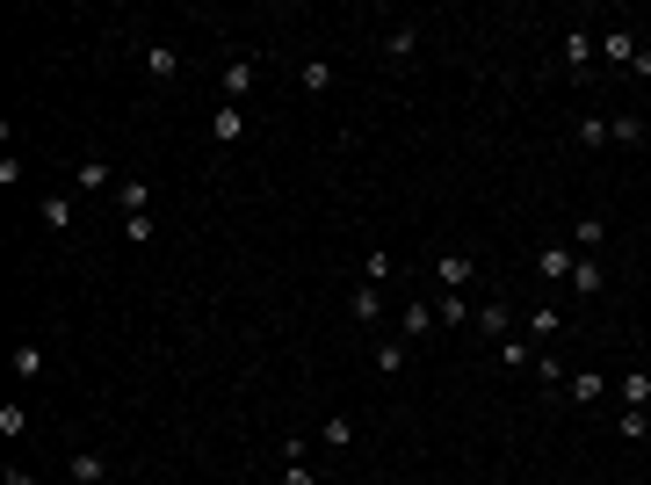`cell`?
Wrapping results in <instances>:
<instances>
[{
	"label": "cell",
	"mask_w": 651,
	"mask_h": 485,
	"mask_svg": "<svg viewBox=\"0 0 651 485\" xmlns=\"http://www.w3.org/2000/svg\"><path fill=\"white\" fill-rule=\"evenodd\" d=\"M514 305H500V297H492V305H478L471 312V326H478V341H492V348H500V341H514Z\"/></svg>",
	"instance_id": "6da1fadb"
},
{
	"label": "cell",
	"mask_w": 651,
	"mask_h": 485,
	"mask_svg": "<svg viewBox=\"0 0 651 485\" xmlns=\"http://www.w3.org/2000/svg\"><path fill=\"white\" fill-rule=\"evenodd\" d=\"M246 95H254V58H232V66L217 73V102H232V109H246Z\"/></svg>",
	"instance_id": "7a4b0ae2"
},
{
	"label": "cell",
	"mask_w": 651,
	"mask_h": 485,
	"mask_svg": "<svg viewBox=\"0 0 651 485\" xmlns=\"http://www.w3.org/2000/svg\"><path fill=\"white\" fill-rule=\"evenodd\" d=\"M434 283L471 297V283H478V261H471V254H442V261H434Z\"/></svg>",
	"instance_id": "3957f363"
},
{
	"label": "cell",
	"mask_w": 651,
	"mask_h": 485,
	"mask_svg": "<svg viewBox=\"0 0 651 485\" xmlns=\"http://www.w3.org/2000/svg\"><path fill=\"white\" fill-rule=\"evenodd\" d=\"M434 333H442V319H434V305H406V312H398V341H434Z\"/></svg>",
	"instance_id": "277c9868"
},
{
	"label": "cell",
	"mask_w": 651,
	"mask_h": 485,
	"mask_svg": "<svg viewBox=\"0 0 651 485\" xmlns=\"http://www.w3.org/2000/svg\"><path fill=\"white\" fill-rule=\"evenodd\" d=\"M572 261H579V247H572V239H550V247L536 254V268H543L550 283H572Z\"/></svg>",
	"instance_id": "5b68a950"
},
{
	"label": "cell",
	"mask_w": 651,
	"mask_h": 485,
	"mask_svg": "<svg viewBox=\"0 0 651 485\" xmlns=\"http://www.w3.org/2000/svg\"><path fill=\"white\" fill-rule=\"evenodd\" d=\"M565 290H579V297H601V290H608V268H601V254H579Z\"/></svg>",
	"instance_id": "8992f818"
},
{
	"label": "cell",
	"mask_w": 651,
	"mask_h": 485,
	"mask_svg": "<svg viewBox=\"0 0 651 485\" xmlns=\"http://www.w3.org/2000/svg\"><path fill=\"white\" fill-rule=\"evenodd\" d=\"M66 478H73V485H102V478H109V457H102V449H73V457H66Z\"/></svg>",
	"instance_id": "52a82bcc"
},
{
	"label": "cell",
	"mask_w": 651,
	"mask_h": 485,
	"mask_svg": "<svg viewBox=\"0 0 651 485\" xmlns=\"http://www.w3.org/2000/svg\"><path fill=\"white\" fill-rule=\"evenodd\" d=\"M116 210H123V218H152V181H116Z\"/></svg>",
	"instance_id": "ba28073f"
},
{
	"label": "cell",
	"mask_w": 651,
	"mask_h": 485,
	"mask_svg": "<svg viewBox=\"0 0 651 485\" xmlns=\"http://www.w3.org/2000/svg\"><path fill=\"white\" fill-rule=\"evenodd\" d=\"M413 51H420V22H391L384 29V58H391V66H406Z\"/></svg>",
	"instance_id": "9c48e42d"
},
{
	"label": "cell",
	"mask_w": 651,
	"mask_h": 485,
	"mask_svg": "<svg viewBox=\"0 0 651 485\" xmlns=\"http://www.w3.org/2000/svg\"><path fill=\"white\" fill-rule=\"evenodd\" d=\"M210 138H217V145H239V138H246V109L217 102V109H210Z\"/></svg>",
	"instance_id": "30bf717a"
},
{
	"label": "cell",
	"mask_w": 651,
	"mask_h": 485,
	"mask_svg": "<svg viewBox=\"0 0 651 485\" xmlns=\"http://www.w3.org/2000/svg\"><path fill=\"white\" fill-rule=\"evenodd\" d=\"M427 305H434V319H442V326H471V297H463V290H442V297H427Z\"/></svg>",
	"instance_id": "8fae6325"
},
{
	"label": "cell",
	"mask_w": 651,
	"mask_h": 485,
	"mask_svg": "<svg viewBox=\"0 0 651 485\" xmlns=\"http://www.w3.org/2000/svg\"><path fill=\"white\" fill-rule=\"evenodd\" d=\"M138 66H145V80H174V73H181V51H174V44H145Z\"/></svg>",
	"instance_id": "7c38bea8"
},
{
	"label": "cell",
	"mask_w": 651,
	"mask_h": 485,
	"mask_svg": "<svg viewBox=\"0 0 651 485\" xmlns=\"http://www.w3.org/2000/svg\"><path fill=\"white\" fill-rule=\"evenodd\" d=\"M73 189H87V196L116 189V167H109V160H80V167H73Z\"/></svg>",
	"instance_id": "4fadbf2b"
},
{
	"label": "cell",
	"mask_w": 651,
	"mask_h": 485,
	"mask_svg": "<svg viewBox=\"0 0 651 485\" xmlns=\"http://www.w3.org/2000/svg\"><path fill=\"white\" fill-rule=\"evenodd\" d=\"M601 391H608V377H601V370H572L565 399H572V406H601Z\"/></svg>",
	"instance_id": "5bb4252c"
},
{
	"label": "cell",
	"mask_w": 651,
	"mask_h": 485,
	"mask_svg": "<svg viewBox=\"0 0 651 485\" xmlns=\"http://www.w3.org/2000/svg\"><path fill=\"white\" fill-rule=\"evenodd\" d=\"M572 247H579V254H601V247H608V218H594V210H586V218L572 225Z\"/></svg>",
	"instance_id": "9a60e30c"
},
{
	"label": "cell",
	"mask_w": 651,
	"mask_h": 485,
	"mask_svg": "<svg viewBox=\"0 0 651 485\" xmlns=\"http://www.w3.org/2000/svg\"><path fill=\"white\" fill-rule=\"evenodd\" d=\"M348 312H355L362 326H377V319H384V290H377V283H355V297H348Z\"/></svg>",
	"instance_id": "2e32d148"
},
{
	"label": "cell",
	"mask_w": 651,
	"mask_h": 485,
	"mask_svg": "<svg viewBox=\"0 0 651 485\" xmlns=\"http://www.w3.org/2000/svg\"><path fill=\"white\" fill-rule=\"evenodd\" d=\"M406 355H413V341H398V333H391V341H377L369 362H377V377H398V370H406Z\"/></svg>",
	"instance_id": "e0dca14e"
},
{
	"label": "cell",
	"mask_w": 651,
	"mask_h": 485,
	"mask_svg": "<svg viewBox=\"0 0 651 485\" xmlns=\"http://www.w3.org/2000/svg\"><path fill=\"white\" fill-rule=\"evenodd\" d=\"M536 384L565 391V384H572V362H565V355H550V348H536Z\"/></svg>",
	"instance_id": "ac0fdd59"
},
{
	"label": "cell",
	"mask_w": 651,
	"mask_h": 485,
	"mask_svg": "<svg viewBox=\"0 0 651 485\" xmlns=\"http://www.w3.org/2000/svg\"><path fill=\"white\" fill-rule=\"evenodd\" d=\"M557 326H565V312H557V305H536V312H529V341L550 348V341H557Z\"/></svg>",
	"instance_id": "d6986e66"
},
{
	"label": "cell",
	"mask_w": 651,
	"mask_h": 485,
	"mask_svg": "<svg viewBox=\"0 0 651 485\" xmlns=\"http://www.w3.org/2000/svg\"><path fill=\"white\" fill-rule=\"evenodd\" d=\"M37 218H44V232H73V196H44Z\"/></svg>",
	"instance_id": "ffe728a7"
},
{
	"label": "cell",
	"mask_w": 651,
	"mask_h": 485,
	"mask_svg": "<svg viewBox=\"0 0 651 485\" xmlns=\"http://www.w3.org/2000/svg\"><path fill=\"white\" fill-rule=\"evenodd\" d=\"M608 145H644V116H637V109L608 116Z\"/></svg>",
	"instance_id": "44dd1931"
},
{
	"label": "cell",
	"mask_w": 651,
	"mask_h": 485,
	"mask_svg": "<svg viewBox=\"0 0 651 485\" xmlns=\"http://www.w3.org/2000/svg\"><path fill=\"white\" fill-rule=\"evenodd\" d=\"M615 435H623V442H651V406H623V420H615Z\"/></svg>",
	"instance_id": "7402d4cb"
},
{
	"label": "cell",
	"mask_w": 651,
	"mask_h": 485,
	"mask_svg": "<svg viewBox=\"0 0 651 485\" xmlns=\"http://www.w3.org/2000/svg\"><path fill=\"white\" fill-rule=\"evenodd\" d=\"M572 138L586 145V153H601V145H608V116H601V109H586V116H579V131H572Z\"/></svg>",
	"instance_id": "603a6c76"
},
{
	"label": "cell",
	"mask_w": 651,
	"mask_h": 485,
	"mask_svg": "<svg viewBox=\"0 0 651 485\" xmlns=\"http://www.w3.org/2000/svg\"><path fill=\"white\" fill-rule=\"evenodd\" d=\"M601 58H608V66H630V58H637V37H630V29H608V37H601Z\"/></svg>",
	"instance_id": "cb8c5ba5"
},
{
	"label": "cell",
	"mask_w": 651,
	"mask_h": 485,
	"mask_svg": "<svg viewBox=\"0 0 651 485\" xmlns=\"http://www.w3.org/2000/svg\"><path fill=\"white\" fill-rule=\"evenodd\" d=\"M536 362V341L529 333H514V341H500V370H529Z\"/></svg>",
	"instance_id": "d4e9b609"
},
{
	"label": "cell",
	"mask_w": 651,
	"mask_h": 485,
	"mask_svg": "<svg viewBox=\"0 0 651 485\" xmlns=\"http://www.w3.org/2000/svg\"><path fill=\"white\" fill-rule=\"evenodd\" d=\"M319 442H326V449H348V442H355V420H348V413H326V420H319Z\"/></svg>",
	"instance_id": "484cf974"
},
{
	"label": "cell",
	"mask_w": 651,
	"mask_h": 485,
	"mask_svg": "<svg viewBox=\"0 0 651 485\" xmlns=\"http://www.w3.org/2000/svg\"><path fill=\"white\" fill-rule=\"evenodd\" d=\"M565 66H572V73L594 66V37H586V29H572V37H565Z\"/></svg>",
	"instance_id": "4316f807"
},
{
	"label": "cell",
	"mask_w": 651,
	"mask_h": 485,
	"mask_svg": "<svg viewBox=\"0 0 651 485\" xmlns=\"http://www.w3.org/2000/svg\"><path fill=\"white\" fill-rule=\"evenodd\" d=\"M15 377H22V384L44 377V341H22V348H15Z\"/></svg>",
	"instance_id": "83f0119b"
},
{
	"label": "cell",
	"mask_w": 651,
	"mask_h": 485,
	"mask_svg": "<svg viewBox=\"0 0 651 485\" xmlns=\"http://www.w3.org/2000/svg\"><path fill=\"white\" fill-rule=\"evenodd\" d=\"M304 95H326V87H333V66H326V58H304Z\"/></svg>",
	"instance_id": "f1b7e54d"
},
{
	"label": "cell",
	"mask_w": 651,
	"mask_h": 485,
	"mask_svg": "<svg viewBox=\"0 0 651 485\" xmlns=\"http://www.w3.org/2000/svg\"><path fill=\"white\" fill-rule=\"evenodd\" d=\"M623 406H651V370H623Z\"/></svg>",
	"instance_id": "f546056e"
},
{
	"label": "cell",
	"mask_w": 651,
	"mask_h": 485,
	"mask_svg": "<svg viewBox=\"0 0 651 485\" xmlns=\"http://www.w3.org/2000/svg\"><path fill=\"white\" fill-rule=\"evenodd\" d=\"M391 268H398L391 254H362V283H377V290H384V283H391Z\"/></svg>",
	"instance_id": "4dcf8cb0"
},
{
	"label": "cell",
	"mask_w": 651,
	"mask_h": 485,
	"mask_svg": "<svg viewBox=\"0 0 651 485\" xmlns=\"http://www.w3.org/2000/svg\"><path fill=\"white\" fill-rule=\"evenodd\" d=\"M0 435H8V442H22V435H29V413H22L15 399H8V406H0Z\"/></svg>",
	"instance_id": "1f68e13d"
},
{
	"label": "cell",
	"mask_w": 651,
	"mask_h": 485,
	"mask_svg": "<svg viewBox=\"0 0 651 485\" xmlns=\"http://www.w3.org/2000/svg\"><path fill=\"white\" fill-rule=\"evenodd\" d=\"M283 485H319V478H312V464H283Z\"/></svg>",
	"instance_id": "d6a6232c"
},
{
	"label": "cell",
	"mask_w": 651,
	"mask_h": 485,
	"mask_svg": "<svg viewBox=\"0 0 651 485\" xmlns=\"http://www.w3.org/2000/svg\"><path fill=\"white\" fill-rule=\"evenodd\" d=\"M630 73H637V80H651V51H644V44H637V58H630Z\"/></svg>",
	"instance_id": "836d02e7"
},
{
	"label": "cell",
	"mask_w": 651,
	"mask_h": 485,
	"mask_svg": "<svg viewBox=\"0 0 651 485\" xmlns=\"http://www.w3.org/2000/svg\"><path fill=\"white\" fill-rule=\"evenodd\" d=\"M0 485H37V478H29L22 464H8V471H0Z\"/></svg>",
	"instance_id": "e575fe53"
}]
</instances>
